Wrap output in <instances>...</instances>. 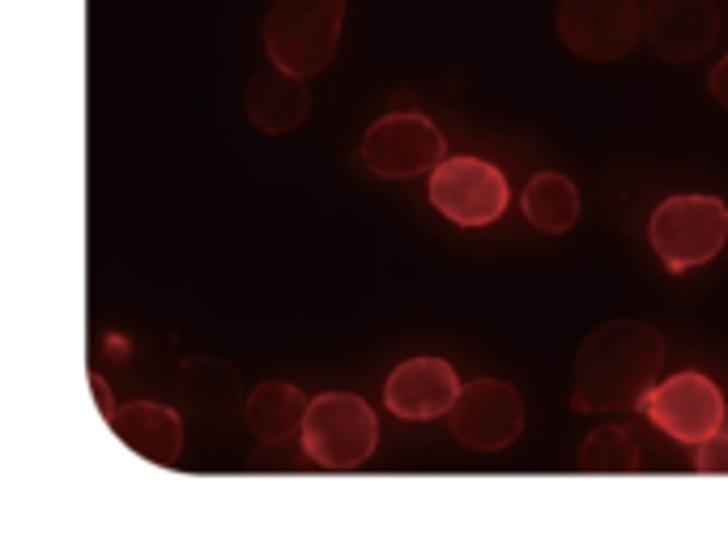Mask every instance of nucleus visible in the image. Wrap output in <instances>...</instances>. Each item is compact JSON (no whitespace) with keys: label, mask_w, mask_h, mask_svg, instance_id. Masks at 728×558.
Returning a JSON list of instances; mask_svg holds the SVG:
<instances>
[{"label":"nucleus","mask_w":728,"mask_h":558,"mask_svg":"<svg viewBox=\"0 0 728 558\" xmlns=\"http://www.w3.org/2000/svg\"><path fill=\"white\" fill-rule=\"evenodd\" d=\"M665 367V337L648 320H610L583 337L571 376V405L583 414H618L643 405Z\"/></svg>","instance_id":"f257e3e1"},{"label":"nucleus","mask_w":728,"mask_h":558,"mask_svg":"<svg viewBox=\"0 0 728 558\" xmlns=\"http://www.w3.org/2000/svg\"><path fill=\"white\" fill-rule=\"evenodd\" d=\"M345 0H273L265 17V51L273 69L294 77L324 73L337 56Z\"/></svg>","instance_id":"f03ea898"},{"label":"nucleus","mask_w":728,"mask_h":558,"mask_svg":"<svg viewBox=\"0 0 728 558\" xmlns=\"http://www.w3.org/2000/svg\"><path fill=\"white\" fill-rule=\"evenodd\" d=\"M303 448L324 469H358L367 465L379 443V423L371 405L354 393H324L307 405L303 418Z\"/></svg>","instance_id":"7ed1b4c3"},{"label":"nucleus","mask_w":728,"mask_h":558,"mask_svg":"<svg viewBox=\"0 0 728 558\" xmlns=\"http://www.w3.org/2000/svg\"><path fill=\"white\" fill-rule=\"evenodd\" d=\"M656 256L669 273H686L724 247L728 239V205L720 197H669L648 222Z\"/></svg>","instance_id":"20e7f679"},{"label":"nucleus","mask_w":728,"mask_h":558,"mask_svg":"<svg viewBox=\"0 0 728 558\" xmlns=\"http://www.w3.org/2000/svg\"><path fill=\"white\" fill-rule=\"evenodd\" d=\"M452 435L473 452H503L524 431V396L507 379H469L447 409Z\"/></svg>","instance_id":"39448f33"},{"label":"nucleus","mask_w":728,"mask_h":558,"mask_svg":"<svg viewBox=\"0 0 728 558\" xmlns=\"http://www.w3.org/2000/svg\"><path fill=\"white\" fill-rule=\"evenodd\" d=\"M558 34L583 60H622L643 34V9L639 0H558Z\"/></svg>","instance_id":"423d86ee"},{"label":"nucleus","mask_w":728,"mask_h":558,"mask_svg":"<svg viewBox=\"0 0 728 558\" xmlns=\"http://www.w3.org/2000/svg\"><path fill=\"white\" fill-rule=\"evenodd\" d=\"M447 141L422 111H392L375 120L362 136V163L384 180H409L426 175L443 163Z\"/></svg>","instance_id":"0eeeda50"},{"label":"nucleus","mask_w":728,"mask_h":558,"mask_svg":"<svg viewBox=\"0 0 728 558\" xmlns=\"http://www.w3.org/2000/svg\"><path fill=\"white\" fill-rule=\"evenodd\" d=\"M431 200L456 227H486L507 209V180L481 158H443L431 171Z\"/></svg>","instance_id":"6e6552de"},{"label":"nucleus","mask_w":728,"mask_h":558,"mask_svg":"<svg viewBox=\"0 0 728 558\" xmlns=\"http://www.w3.org/2000/svg\"><path fill=\"white\" fill-rule=\"evenodd\" d=\"M643 414L677 443H703L712 431H720L724 396L707 376L682 371L673 379H656L652 393L643 396Z\"/></svg>","instance_id":"1a4fd4ad"},{"label":"nucleus","mask_w":728,"mask_h":558,"mask_svg":"<svg viewBox=\"0 0 728 558\" xmlns=\"http://www.w3.org/2000/svg\"><path fill=\"white\" fill-rule=\"evenodd\" d=\"M643 39L669 64H690L720 39V5L715 0H648Z\"/></svg>","instance_id":"9d476101"},{"label":"nucleus","mask_w":728,"mask_h":558,"mask_svg":"<svg viewBox=\"0 0 728 558\" xmlns=\"http://www.w3.org/2000/svg\"><path fill=\"white\" fill-rule=\"evenodd\" d=\"M456 393H461V379L443 358H409L384 384L387 414H397L405 423H431L447 414Z\"/></svg>","instance_id":"9b49d317"},{"label":"nucleus","mask_w":728,"mask_h":558,"mask_svg":"<svg viewBox=\"0 0 728 558\" xmlns=\"http://www.w3.org/2000/svg\"><path fill=\"white\" fill-rule=\"evenodd\" d=\"M111 426L136 456H145L154 465H175L179 452H183V423H179V414L171 405L133 401L128 409H119L111 418Z\"/></svg>","instance_id":"f8f14e48"},{"label":"nucleus","mask_w":728,"mask_h":558,"mask_svg":"<svg viewBox=\"0 0 728 558\" xmlns=\"http://www.w3.org/2000/svg\"><path fill=\"white\" fill-rule=\"evenodd\" d=\"M307 111H312V94L303 86V77L282 73V69L252 77V86H247V116H252V124L260 133H273V136L294 133L298 124L307 120Z\"/></svg>","instance_id":"ddd939ff"},{"label":"nucleus","mask_w":728,"mask_h":558,"mask_svg":"<svg viewBox=\"0 0 728 558\" xmlns=\"http://www.w3.org/2000/svg\"><path fill=\"white\" fill-rule=\"evenodd\" d=\"M307 396L294 384H282V379H268L260 388H252L247 396V426L260 443H285L290 435L303 431V418H307Z\"/></svg>","instance_id":"4468645a"},{"label":"nucleus","mask_w":728,"mask_h":558,"mask_svg":"<svg viewBox=\"0 0 728 558\" xmlns=\"http://www.w3.org/2000/svg\"><path fill=\"white\" fill-rule=\"evenodd\" d=\"M524 218L546 235H563L580 218V192L558 171H541L524 183Z\"/></svg>","instance_id":"2eb2a0df"},{"label":"nucleus","mask_w":728,"mask_h":558,"mask_svg":"<svg viewBox=\"0 0 728 558\" xmlns=\"http://www.w3.org/2000/svg\"><path fill=\"white\" fill-rule=\"evenodd\" d=\"M639 439L626 426H596L580 448L583 473H639Z\"/></svg>","instance_id":"dca6fc26"},{"label":"nucleus","mask_w":728,"mask_h":558,"mask_svg":"<svg viewBox=\"0 0 728 558\" xmlns=\"http://www.w3.org/2000/svg\"><path fill=\"white\" fill-rule=\"evenodd\" d=\"M695 469L707 478L728 473V431H712L703 443H695Z\"/></svg>","instance_id":"f3484780"},{"label":"nucleus","mask_w":728,"mask_h":558,"mask_svg":"<svg viewBox=\"0 0 728 558\" xmlns=\"http://www.w3.org/2000/svg\"><path fill=\"white\" fill-rule=\"evenodd\" d=\"M712 94H715V103L728 111V56L712 69Z\"/></svg>","instance_id":"a211bd4d"},{"label":"nucleus","mask_w":728,"mask_h":558,"mask_svg":"<svg viewBox=\"0 0 728 558\" xmlns=\"http://www.w3.org/2000/svg\"><path fill=\"white\" fill-rule=\"evenodd\" d=\"M720 431H728V405H724V418H720Z\"/></svg>","instance_id":"6ab92c4d"}]
</instances>
